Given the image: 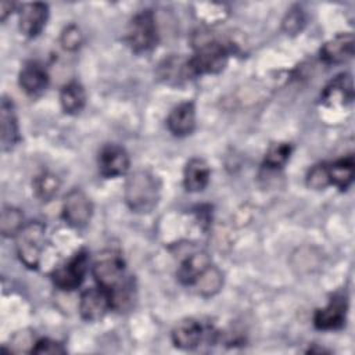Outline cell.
Listing matches in <instances>:
<instances>
[{"label":"cell","instance_id":"cell-30","mask_svg":"<svg viewBox=\"0 0 355 355\" xmlns=\"http://www.w3.org/2000/svg\"><path fill=\"white\" fill-rule=\"evenodd\" d=\"M67 352V348L55 341V340H51V338H39L35 341L32 349H31V354H51V355H55V354H65Z\"/></svg>","mask_w":355,"mask_h":355},{"label":"cell","instance_id":"cell-21","mask_svg":"<svg viewBox=\"0 0 355 355\" xmlns=\"http://www.w3.org/2000/svg\"><path fill=\"white\" fill-rule=\"evenodd\" d=\"M330 184L338 187L340 190H345L351 186L355 176V161L352 155L343 157L336 159L331 164H327Z\"/></svg>","mask_w":355,"mask_h":355},{"label":"cell","instance_id":"cell-9","mask_svg":"<svg viewBox=\"0 0 355 355\" xmlns=\"http://www.w3.org/2000/svg\"><path fill=\"white\" fill-rule=\"evenodd\" d=\"M348 301L344 294H336L323 308L316 309L313 324L319 330H338L347 320Z\"/></svg>","mask_w":355,"mask_h":355},{"label":"cell","instance_id":"cell-14","mask_svg":"<svg viewBox=\"0 0 355 355\" xmlns=\"http://www.w3.org/2000/svg\"><path fill=\"white\" fill-rule=\"evenodd\" d=\"M354 46L355 40L352 33H338L322 46L320 60L329 65L347 62L354 55Z\"/></svg>","mask_w":355,"mask_h":355},{"label":"cell","instance_id":"cell-8","mask_svg":"<svg viewBox=\"0 0 355 355\" xmlns=\"http://www.w3.org/2000/svg\"><path fill=\"white\" fill-rule=\"evenodd\" d=\"M92 215L93 204L80 189H72L65 194L62 202V218L69 226L82 229L90 222Z\"/></svg>","mask_w":355,"mask_h":355},{"label":"cell","instance_id":"cell-2","mask_svg":"<svg viewBox=\"0 0 355 355\" xmlns=\"http://www.w3.org/2000/svg\"><path fill=\"white\" fill-rule=\"evenodd\" d=\"M125 202L133 212H151L161 197V182L150 171L139 169L129 175L125 183Z\"/></svg>","mask_w":355,"mask_h":355},{"label":"cell","instance_id":"cell-27","mask_svg":"<svg viewBox=\"0 0 355 355\" xmlns=\"http://www.w3.org/2000/svg\"><path fill=\"white\" fill-rule=\"evenodd\" d=\"M305 24H306V18H305L302 8L298 6H294L288 10L286 17L283 18L282 26L287 35L294 36V35H298L304 29Z\"/></svg>","mask_w":355,"mask_h":355},{"label":"cell","instance_id":"cell-10","mask_svg":"<svg viewBox=\"0 0 355 355\" xmlns=\"http://www.w3.org/2000/svg\"><path fill=\"white\" fill-rule=\"evenodd\" d=\"M157 75L161 82L169 86H180L187 80L196 78L191 71L189 58L172 54L165 57L157 68Z\"/></svg>","mask_w":355,"mask_h":355},{"label":"cell","instance_id":"cell-4","mask_svg":"<svg viewBox=\"0 0 355 355\" xmlns=\"http://www.w3.org/2000/svg\"><path fill=\"white\" fill-rule=\"evenodd\" d=\"M46 241V226L39 220H32L15 236V250L19 261L29 269H37Z\"/></svg>","mask_w":355,"mask_h":355},{"label":"cell","instance_id":"cell-24","mask_svg":"<svg viewBox=\"0 0 355 355\" xmlns=\"http://www.w3.org/2000/svg\"><path fill=\"white\" fill-rule=\"evenodd\" d=\"M223 284V277H222V272L211 265L201 276L200 279L196 282V287L198 294L204 295V297H211L214 294H216Z\"/></svg>","mask_w":355,"mask_h":355},{"label":"cell","instance_id":"cell-29","mask_svg":"<svg viewBox=\"0 0 355 355\" xmlns=\"http://www.w3.org/2000/svg\"><path fill=\"white\" fill-rule=\"evenodd\" d=\"M60 42H61V46L65 50L76 51L83 43V33L79 29V26L71 24V25H68L62 29L61 36H60Z\"/></svg>","mask_w":355,"mask_h":355},{"label":"cell","instance_id":"cell-26","mask_svg":"<svg viewBox=\"0 0 355 355\" xmlns=\"http://www.w3.org/2000/svg\"><path fill=\"white\" fill-rule=\"evenodd\" d=\"M291 151H293V147L290 143H273L265 154V159H263L265 166L270 169H279L284 166L290 158Z\"/></svg>","mask_w":355,"mask_h":355},{"label":"cell","instance_id":"cell-12","mask_svg":"<svg viewBox=\"0 0 355 355\" xmlns=\"http://www.w3.org/2000/svg\"><path fill=\"white\" fill-rule=\"evenodd\" d=\"M110 309H112L111 300L103 288L94 287L82 293L79 301V313L83 320L98 322Z\"/></svg>","mask_w":355,"mask_h":355},{"label":"cell","instance_id":"cell-17","mask_svg":"<svg viewBox=\"0 0 355 355\" xmlns=\"http://www.w3.org/2000/svg\"><path fill=\"white\" fill-rule=\"evenodd\" d=\"M211 259L204 251L190 252L179 265L176 276L184 286H194L200 276L211 266Z\"/></svg>","mask_w":355,"mask_h":355},{"label":"cell","instance_id":"cell-7","mask_svg":"<svg viewBox=\"0 0 355 355\" xmlns=\"http://www.w3.org/2000/svg\"><path fill=\"white\" fill-rule=\"evenodd\" d=\"M211 330L196 318H184L172 329L171 338L175 347L180 349H196L204 340L211 338Z\"/></svg>","mask_w":355,"mask_h":355},{"label":"cell","instance_id":"cell-25","mask_svg":"<svg viewBox=\"0 0 355 355\" xmlns=\"http://www.w3.org/2000/svg\"><path fill=\"white\" fill-rule=\"evenodd\" d=\"M24 215L18 208L14 207H6L1 211V220H0V229L1 234L4 237L17 236L18 232L24 227Z\"/></svg>","mask_w":355,"mask_h":355},{"label":"cell","instance_id":"cell-18","mask_svg":"<svg viewBox=\"0 0 355 355\" xmlns=\"http://www.w3.org/2000/svg\"><path fill=\"white\" fill-rule=\"evenodd\" d=\"M0 125H1V150L8 151L11 150L19 140V129L18 122L14 111L12 101L8 98L1 100L0 105Z\"/></svg>","mask_w":355,"mask_h":355},{"label":"cell","instance_id":"cell-3","mask_svg":"<svg viewBox=\"0 0 355 355\" xmlns=\"http://www.w3.org/2000/svg\"><path fill=\"white\" fill-rule=\"evenodd\" d=\"M194 54L189 58L191 71L196 76L219 73L227 65L230 50L229 47L209 36L193 39Z\"/></svg>","mask_w":355,"mask_h":355},{"label":"cell","instance_id":"cell-22","mask_svg":"<svg viewBox=\"0 0 355 355\" xmlns=\"http://www.w3.org/2000/svg\"><path fill=\"white\" fill-rule=\"evenodd\" d=\"M60 104L65 114L76 115L86 105V92L79 82H69L60 92Z\"/></svg>","mask_w":355,"mask_h":355},{"label":"cell","instance_id":"cell-13","mask_svg":"<svg viewBox=\"0 0 355 355\" xmlns=\"http://www.w3.org/2000/svg\"><path fill=\"white\" fill-rule=\"evenodd\" d=\"M49 19V6L44 3H25L19 10V31L26 37H36L42 33Z\"/></svg>","mask_w":355,"mask_h":355},{"label":"cell","instance_id":"cell-28","mask_svg":"<svg viewBox=\"0 0 355 355\" xmlns=\"http://www.w3.org/2000/svg\"><path fill=\"white\" fill-rule=\"evenodd\" d=\"M306 184L313 190H323L327 186H330L327 164L322 162L313 165L306 175Z\"/></svg>","mask_w":355,"mask_h":355},{"label":"cell","instance_id":"cell-15","mask_svg":"<svg viewBox=\"0 0 355 355\" xmlns=\"http://www.w3.org/2000/svg\"><path fill=\"white\" fill-rule=\"evenodd\" d=\"M49 72L39 61H26L18 75L21 89L29 96L42 94L49 86Z\"/></svg>","mask_w":355,"mask_h":355},{"label":"cell","instance_id":"cell-23","mask_svg":"<svg viewBox=\"0 0 355 355\" xmlns=\"http://www.w3.org/2000/svg\"><path fill=\"white\" fill-rule=\"evenodd\" d=\"M60 179L50 172H43L33 179V191L40 201H50L60 189Z\"/></svg>","mask_w":355,"mask_h":355},{"label":"cell","instance_id":"cell-31","mask_svg":"<svg viewBox=\"0 0 355 355\" xmlns=\"http://www.w3.org/2000/svg\"><path fill=\"white\" fill-rule=\"evenodd\" d=\"M14 7H15V3H11V1H1L0 3V18H1V21H6V18L11 14Z\"/></svg>","mask_w":355,"mask_h":355},{"label":"cell","instance_id":"cell-16","mask_svg":"<svg viewBox=\"0 0 355 355\" xmlns=\"http://www.w3.org/2000/svg\"><path fill=\"white\" fill-rule=\"evenodd\" d=\"M166 126L173 136L184 137L193 133L196 128V105L193 101H184L176 105L166 118Z\"/></svg>","mask_w":355,"mask_h":355},{"label":"cell","instance_id":"cell-11","mask_svg":"<svg viewBox=\"0 0 355 355\" xmlns=\"http://www.w3.org/2000/svg\"><path fill=\"white\" fill-rule=\"evenodd\" d=\"M129 154L118 144H105L98 153V171L104 178H118L128 172Z\"/></svg>","mask_w":355,"mask_h":355},{"label":"cell","instance_id":"cell-5","mask_svg":"<svg viewBox=\"0 0 355 355\" xmlns=\"http://www.w3.org/2000/svg\"><path fill=\"white\" fill-rule=\"evenodd\" d=\"M126 44L132 51L141 54L154 49L158 42V29L151 10L139 11L132 17L126 28Z\"/></svg>","mask_w":355,"mask_h":355},{"label":"cell","instance_id":"cell-6","mask_svg":"<svg viewBox=\"0 0 355 355\" xmlns=\"http://www.w3.org/2000/svg\"><path fill=\"white\" fill-rule=\"evenodd\" d=\"M87 266L89 254L86 250H79L67 262L53 270L51 280L60 290L72 291L83 283L87 273Z\"/></svg>","mask_w":355,"mask_h":355},{"label":"cell","instance_id":"cell-19","mask_svg":"<svg viewBox=\"0 0 355 355\" xmlns=\"http://www.w3.org/2000/svg\"><path fill=\"white\" fill-rule=\"evenodd\" d=\"M211 178L209 165L202 158H191L183 171V186L190 193L202 191Z\"/></svg>","mask_w":355,"mask_h":355},{"label":"cell","instance_id":"cell-1","mask_svg":"<svg viewBox=\"0 0 355 355\" xmlns=\"http://www.w3.org/2000/svg\"><path fill=\"white\" fill-rule=\"evenodd\" d=\"M92 272L98 287L108 294L112 309L122 312L132 306L135 298L133 280L126 275L125 262L119 254L114 251L104 252L94 262Z\"/></svg>","mask_w":355,"mask_h":355},{"label":"cell","instance_id":"cell-20","mask_svg":"<svg viewBox=\"0 0 355 355\" xmlns=\"http://www.w3.org/2000/svg\"><path fill=\"white\" fill-rule=\"evenodd\" d=\"M354 98V86L352 78L348 73H341L336 76L323 90L322 100L329 105H344L345 103L352 101Z\"/></svg>","mask_w":355,"mask_h":355}]
</instances>
